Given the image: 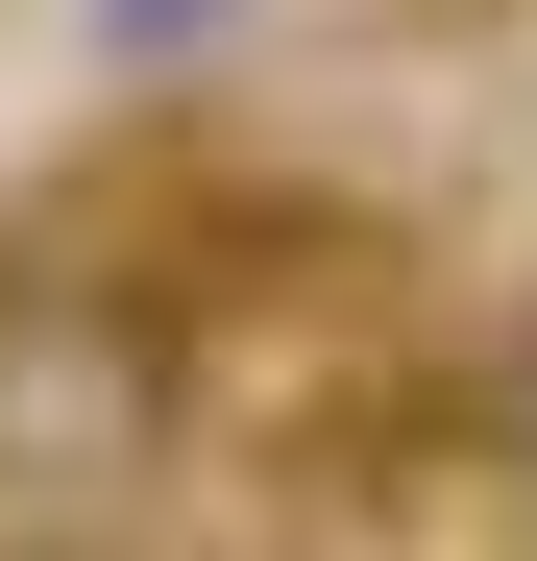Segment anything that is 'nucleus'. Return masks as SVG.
<instances>
[{
	"instance_id": "obj_1",
	"label": "nucleus",
	"mask_w": 537,
	"mask_h": 561,
	"mask_svg": "<svg viewBox=\"0 0 537 561\" xmlns=\"http://www.w3.org/2000/svg\"><path fill=\"white\" fill-rule=\"evenodd\" d=\"M147 463H196V342L123 220H0V537H123Z\"/></svg>"
}]
</instances>
